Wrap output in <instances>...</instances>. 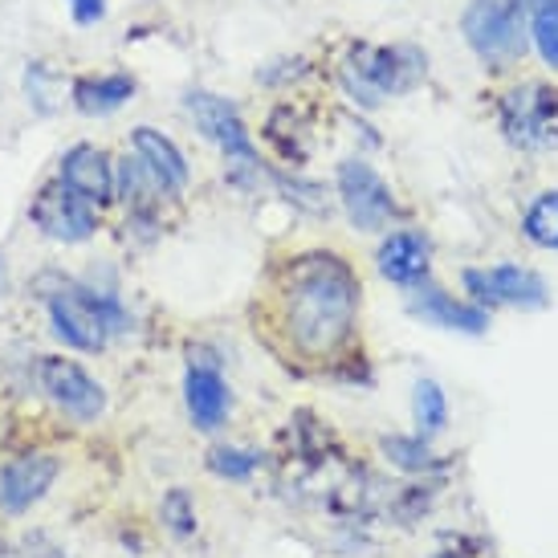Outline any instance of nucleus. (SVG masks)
<instances>
[{
  "label": "nucleus",
  "instance_id": "nucleus-16",
  "mask_svg": "<svg viewBox=\"0 0 558 558\" xmlns=\"http://www.w3.org/2000/svg\"><path fill=\"white\" fill-rule=\"evenodd\" d=\"M135 151H140V159L151 168V175H156L168 192H180V187L187 184L184 156H180V151H175V143L163 140L159 131H151V126H140V131H135Z\"/></svg>",
  "mask_w": 558,
  "mask_h": 558
},
{
  "label": "nucleus",
  "instance_id": "nucleus-10",
  "mask_svg": "<svg viewBox=\"0 0 558 558\" xmlns=\"http://www.w3.org/2000/svg\"><path fill=\"white\" fill-rule=\"evenodd\" d=\"M469 294L481 306H522V311H538L546 302V286L538 274H530L522 265H497V269H469L465 274Z\"/></svg>",
  "mask_w": 558,
  "mask_h": 558
},
{
  "label": "nucleus",
  "instance_id": "nucleus-26",
  "mask_svg": "<svg viewBox=\"0 0 558 558\" xmlns=\"http://www.w3.org/2000/svg\"><path fill=\"white\" fill-rule=\"evenodd\" d=\"M433 558H457V555H433Z\"/></svg>",
  "mask_w": 558,
  "mask_h": 558
},
{
  "label": "nucleus",
  "instance_id": "nucleus-24",
  "mask_svg": "<svg viewBox=\"0 0 558 558\" xmlns=\"http://www.w3.org/2000/svg\"><path fill=\"white\" fill-rule=\"evenodd\" d=\"M9 558H65V555L49 543L46 534H29V538H21V543L9 550Z\"/></svg>",
  "mask_w": 558,
  "mask_h": 558
},
{
  "label": "nucleus",
  "instance_id": "nucleus-6",
  "mask_svg": "<svg viewBox=\"0 0 558 558\" xmlns=\"http://www.w3.org/2000/svg\"><path fill=\"white\" fill-rule=\"evenodd\" d=\"M465 37L485 62H513L522 53V13L513 0H473L465 9Z\"/></svg>",
  "mask_w": 558,
  "mask_h": 558
},
{
  "label": "nucleus",
  "instance_id": "nucleus-4",
  "mask_svg": "<svg viewBox=\"0 0 558 558\" xmlns=\"http://www.w3.org/2000/svg\"><path fill=\"white\" fill-rule=\"evenodd\" d=\"M187 110H192V119L201 126L208 140L217 143L225 159H229V180L233 184H253L257 175H262V159L253 151V143H248V131L241 123V114H236L233 102H225L217 94H187Z\"/></svg>",
  "mask_w": 558,
  "mask_h": 558
},
{
  "label": "nucleus",
  "instance_id": "nucleus-13",
  "mask_svg": "<svg viewBox=\"0 0 558 558\" xmlns=\"http://www.w3.org/2000/svg\"><path fill=\"white\" fill-rule=\"evenodd\" d=\"M187 416L201 433H217L229 416V388L217 375V367H192L184 379Z\"/></svg>",
  "mask_w": 558,
  "mask_h": 558
},
{
  "label": "nucleus",
  "instance_id": "nucleus-23",
  "mask_svg": "<svg viewBox=\"0 0 558 558\" xmlns=\"http://www.w3.org/2000/svg\"><path fill=\"white\" fill-rule=\"evenodd\" d=\"M534 41H538V53L546 58V65L558 70V0H543L534 9Z\"/></svg>",
  "mask_w": 558,
  "mask_h": 558
},
{
  "label": "nucleus",
  "instance_id": "nucleus-11",
  "mask_svg": "<svg viewBox=\"0 0 558 558\" xmlns=\"http://www.w3.org/2000/svg\"><path fill=\"white\" fill-rule=\"evenodd\" d=\"M58 473H62V465L49 452H29V457L9 461L4 473H0V510L4 513L33 510L49 494V485L58 481Z\"/></svg>",
  "mask_w": 558,
  "mask_h": 558
},
{
  "label": "nucleus",
  "instance_id": "nucleus-14",
  "mask_svg": "<svg viewBox=\"0 0 558 558\" xmlns=\"http://www.w3.org/2000/svg\"><path fill=\"white\" fill-rule=\"evenodd\" d=\"M408 306H412V314H420L424 323L449 326V330H469V335H481V330L489 326V314H485V306H465V302H452V298L445 294V290H436V286H420Z\"/></svg>",
  "mask_w": 558,
  "mask_h": 558
},
{
  "label": "nucleus",
  "instance_id": "nucleus-17",
  "mask_svg": "<svg viewBox=\"0 0 558 558\" xmlns=\"http://www.w3.org/2000/svg\"><path fill=\"white\" fill-rule=\"evenodd\" d=\"M135 94L131 74H107V78H78L74 82V107L82 114H110Z\"/></svg>",
  "mask_w": 558,
  "mask_h": 558
},
{
  "label": "nucleus",
  "instance_id": "nucleus-1",
  "mask_svg": "<svg viewBox=\"0 0 558 558\" xmlns=\"http://www.w3.org/2000/svg\"><path fill=\"white\" fill-rule=\"evenodd\" d=\"M359 278L335 253H306L286 265L278 286V326L302 359H330L351 339Z\"/></svg>",
  "mask_w": 558,
  "mask_h": 558
},
{
  "label": "nucleus",
  "instance_id": "nucleus-18",
  "mask_svg": "<svg viewBox=\"0 0 558 558\" xmlns=\"http://www.w3.org/2000/svg\"><path fill=\"white\" fill-rule=\"evenodd\" d=\"M522 229L538 248H558V192H546V196L530 204Z\"/></svg>",
  "mask_w": 558,
  "mask_h": 558
},
{
  "label": "nucleus",
  "instance_id": "nucleus-22",
  "mask_svg": "<svg viewBox=\"0 0 558 558\" xmlns=\"http://www.w3.org/2000/svg\"><path fill=\"white\" fill-rule=\"evenodd\" d=\"M257 452H248V449H213L208 452V469L217 473V477H229V481H245L253 477V469H257Z\"/></svg>",
  "mask_w": 558,
  "mask_h": 558
},
{
  "label": "nucleus",
  "instance_id": "nucleus-2",
  "mask_svg": "<svg viewBox=\"0 0 558 558\" xmlns=\"http://www.w3.org/2000/svg\"><path fill=\"white\" fill-rule=\"evenodd\" d=\"M49 318H53V330L78 351H102L110 335L126 330V314L114 298L94 294L74 281H65L58 294H49Z\"/></svg>",
  "mask_w": 558,
  "mask_h": 558
},
{
  "label": "nucleus",
  "instance_id": "nucleus-7",
  "mask_svg": "<svg viewBox=\"0 0 558 558\" xmlns=\"http://www.w3.org/2000/svg\"><path fill=\"white\" fill-rule=\"evenodd\" d=\"M339 196H342V208H347L351 225L363 229V233H379V229H388V220L396 217V196H391V187L384 184L363 159H347L339 168Z\"/></svg>",
  "mask_w": 558,
  "mask_h": 558
},
{
  "label": "nucleus",
  "instance_id": "nucleus-3",
  "mask_svg": "<svg viewBox=\"0 0 558 558\" xmlns=\"http://www.w3.org/2000/svg\"><path fill=\"white\" fill-rule=\"evenodd\" d=\"M424 53L416 46H384V49H367L359 46L351 53V62L342 65V82H347V90L355 94L359 102H384L391 94H408L424 78Z\"/></svg>",
  "mask_w": 558,
  "mask_h": 558
},
{
  "label": "nucleus",
  "instance_id": "nucleus-5",
  "mask_svg": "<svg viewBox=\"0 0 558 558\" xmlns=\"http://www.w3.org/2000/svg\"><path fill=\"white\" fill-rule=\"evenodd\" d=\"M501 131L526 151L558 147V90L530 82L501 98Z\"/></svg>",
  "mask_w": 558,
  "mask_h": 558
},
{
  "label": "nucleus",
  "instance_id": "nucleus-12",
  "mask_svg": "<svg viewBox=\"0 0 558 558\" xmlns=\"http://www.w3.org/2000/svg\"><path fill=\"white\" fill-rule=\"evenodd\" d=\"M65 187H74L86 204H110L114 201V175H110V163L107 156L98 151V147H74V151H65L62 159V175H58Z\"/></svg>",
  "mask_w": 558,
  "mask_h": 558
},
{
  "label": "nucleus",
  "instance_id": "nucleus-19",
  "mask_svg": "<svg viewBox=\"0 0 558 558\" xmlns=\"http://www.w3.org/2000/svg\"><path fill=\"white\" fill-rule=\"evenodd\" d=\"M384 452H388L391 465L408 469V473H428V469H436V457L424 436H384Z\"/></svg>",
  "mask_w": 558,
  "mask_h": 558
},
{
  "label": "nucleus",
  "instance_id": "nucleus-21",
  "mask_svg": "<svg viewBox=\"0 0 558 558\" xmlns=\"http://www.w3.org/2000/svg\"><path fill=\"white\" fill-rule=\"evenodd\" d=\"M159 518H163V526H168L175 538H192V534H196V506H192L187 489H171V494L163 497V506H159Z\"/></svg>",
  "mask_w": 558,
  "mask_h": 558
},
{
  "label": "nucleus",
  "instance_id": "nucleus-15",
  "mask_svg": "<svg viewBox=\"0 0 558 558\" xmlns=\"http://www.w3.org/2000/svg\"><path fill=\"white\" fill-rule=\"evenodd\" d=\"M428 241L420 233H391L384 245H379V274L388 281H396V286H412V281H420L424 274H428Z\"/></svg>",
  "mask_w": 558,
  "mask_h": 558
},
{
  "label": "nucleus",
  "instance_id": "nucleus-20",
  "mask_svg": "<svg viewBox=\"0 0 558 558\" xmlns=\"http://www.w3.org/2000/svg\"><path fill=\"white\" fill-rule=\"evenodd\" d=\"M412 408H416L420 433L433 436L449 424V400H445V391L436 388L433 379H420L416 384V400H412Z\"/></svg>",
  "mask_w": 558,
  "mask_h": 558
},
{
  "label": "nucleus",
  "instance_id": "nucleus-8",
  "mask_svg": "<svg viewBox=\"0 0 558 558\" xmlns=\"http://www.w3.org/2000/svg\"><path fill=\"white\" fill-rule=\"evenodd\" d=\"M29 220L53 241H65V245H78L86 236H94L98 229V217H94V204H86L74 192L65 187L62 180L58 184H46L29 204Z\"/></svg>",
  "mask_w": 558,
  "mask_h": 558
},
{
  "label": "nucleus",
  "instance_id": "nucleus-25",
  "mask_svg": "<svg viewBox=\"0 0 558 558\" xmlns=\"http://www.w3.org/2000/svg\"><path fill=\"white\" fill-rule=\"evenodd\" d=\"M70 9H74V16H78L82 25H94L98 16L107 13V0H70Z\"/></svg>",
  "mask_w": 558,
  "mask_h": 558
},
{
  "label": "nucleus",
  "instance_id": "nucleus-9",
  "mask_svg": "<svg viewBox=\"0 0 558 558\" xmlns=\"http://www.w3.org/2000/svg\"><path fill=\"white\" fill-rule=\"evenodd\" d=\"M37 379H41V391H46L49 400L58 403L65 416L82 420V424L98 420L102 416V408H107L102 388L94 384L90 375L82 372L74 359L46 355L41 363H37Z\"/></svg>",
  "mask_w": 558,
  "mask_h": 558
}]
</instances>
